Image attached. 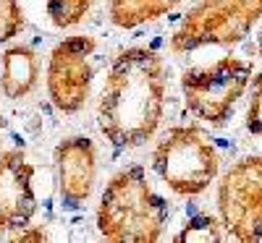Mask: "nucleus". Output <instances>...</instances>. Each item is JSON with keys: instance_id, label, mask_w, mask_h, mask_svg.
<instances>
[{"instance_id": "nucleus-6", "label": "nucleus", "mask_w": 262, "mask_h": 243, "mask_svg": "<svg viewBox=\"0 0 262 243\" xmlns=\"http://www.w3.org/2000/svg\"><path fill=\"white\" fill-rule=\"evenodd\" d=\"M217 214L233 240H262V154H247L223 173Z\"/></svg>"}, {"instance_id": "nucleus-11", "label": "nucleus", "mask_w": 262, "mask_h": 243, "mask_svg": "<svg viewBox=\"0 0 262 243\" xmlns=\"http://www.w3.org/2000/svg\"><path fill=\"white\" fill-rule=\"evenodd\" d=\"M186 0H111V21L121 29H137L176 11Z\"/></svg>"}, {"instance_id": "nucleus-3", "label": "nucleus", "mask_w": 262, "mask_h": 243, "mask_svg": "<svg viewBox=\"0 0 262 243\" xmlns=\"http://www.w3.org/2000/svg\"><path fill=\"white\" fill-rule=\"evenodd\" d=\"M152 167L173 193L196 196L217 178L221 154L205 128L173 126L152 152Z\"/></svg>"}, {"instance_id": "nucleus-15", "label": "nucleus", "mask_w": 262, "mask_h": 243, "mask_svg": "<svg viewBox=\"0 0 262 243\" xmlns=\"http://www.w3.org/2000/svg\"><path fill=\"white\" fill-rule=\"evenodd\" d=\"M247 131L262 136V71L252 74L249 81V105H247Z\"/></svg>"}, {"instance_id": "nucleus-7", "label": "nucleus", "mask_w": 262, "mask_h": 243, "mask_svg": "<svg viewBox=\"0 0 262 243\" xmlns=\"http://www.w3.org/2000/svg\"><path fill=\"white\" fill-rule=\"evenodd\" d=\"M95 47H97L95 37L71 34L60 39L48 58V71H45L48 97L55 105V110H60L66 115L79 113L84 102L90 100L92 79H95V68H92Z\"/></svg>"}, {"instance_id": "nucleus-12", "label": "nucleus", "mask_w": 262, "mask_h": 243, "mask_svg": "<svg viewBox=\"0 0 262 243\" xmlns=\"http://www.w3.org/2000/svg\"><path fill=\"white\" fill-rule=\"evenodd\" d=\"M179 243H210V240H226V228L217 217L212 214H200V217H191L189 223L176 233Z\"/></svg>"}, {"instance_id": "nucleus-14", "label": "nucleus", "mask_w": 262, "mask_h": 243, "mask_svg": "<svg viewBox=\"0 0 262 243\" xmlns=\"http://www.w3.org/2000/svg\"><path fill=\"white\" fill-rule=\"evenodd\" d=\"M24 29V11L18 0H0V47Z\"/></svg>"}, {"instance_id": "nucleus-1", "label": "nucleus", "mask_w": 262, "mask_h": 243, "mask_svg": "<svg viewBox=\"0 0 262 243\" xmlns=\"http://www.w3.org/2000/svg\"><path fill=\"white\" fill-rule=\"evenodd\" d=\"M168 65L149 47H126L111 63L97 102L100 134L118 149L155 136L168 102Z\"/></svg>"}, {"instance_id": "nucleus-18", "label": "nucleus", "mask_w": 262, "mask_h": 243, "mask_svg": "<svg viewBox=\"0 0 262 243\" xmlns=\"http://www.w3.org/2000/svg\"><path fill=\"white\" fill-rule=\"evenodd\" d=\"M0 134H3V118H0Z\"/></svg>"}, {"instance_id": "nucleus-10", "label": "nucleus", "mask_w": 262, "mask_h": 243, "mask_svg": "<svg viewBox=\"0 0 262 243\" xmlns=\"http://www.w3.org/2000/svg\"><path fill=\"white\" fill-rule=\"evenodd\" d=\"M39 81V58L27 45H13L0 55V89L8 100H24Z\"/></svg>"}, {"instance_id": "nucleus-9", "label": "nucleus", "mask_w": 262, "mask_h": 243, "mask_svg": "<svg viewBox=\"0 0 262 243\" xmlns=\"http://www.w3.org/2000/svg\"><path fill=\"white\" fill-rule=\"evenodd\" d=\"M58 193L63 207L79 209L90 202L97 183V149L90 136H69L55 147Z\"/></svg>"}, {"instance_id": "nucleus-5", "label": "nucleus", "mask_w": 262, "mask_h": 243, "mask_svg": "<svg viewBox=\"0 0 262 243\" xmlns=\"http://www.w3.org/2000/svg\"><path fill=\"white\" fill-rule=\"evenodd\" d=\"M252 74V63L238 55H223L210 65L184 71L181 92L189 113L210 126L228 123L238 100L249 89Z\"/></svg>"}, {"instance_id": "nucleus-13", "label": "nucleus", "mask_w": 262, "mask_h": 243, "mask_svg": "<svg viewBox=\"0 0 262 243\" xmlns=\"http://www.w3.org/2000/svg\"><path fill=\"white\" fill-rule=\"evenodd\" d=\"M90 8H92V0H48V16L53 27L58 29L76 27L90 13Z\"/></svg>"}, {"instance_id": "nucleus-8", "label": "nucleus", "mask_w": 262, "mask_h": 243, "mask_svg": "<svg viewBox=\"0 0 262 243\" xmlns=\"http://www.w3.org/2000/svg\"><path fill=\"white\" fill-rule=\"evenodd\" d=\"M32 178L34 165L24 152L8 149L0 154V233H16L32 223L37 212Z\"/></svg>"}, {"instance_id": "nucleus-17", "label": "nucleus", "mask_w": 262, "mask_h": 243, "mask_svg": "<svg viewBox=\"0 0 262 243\" xmlns=\"http://www.w3.org/2000/svg\"><path fill=\"white\" fill-rule=\"evenodd\" d=\"M257 55L262 58V27H259V32H257Z\"/></svg>"}, {"instance_id": "nucleus-4", "label": "nucleus", "mask_w": 262, "mask_h": 243, "mask_svg": "<svg viewBox=\"0 0 262 243\" xmlns=\"http://www.w3.org/2000/svg\"><path fill=\"white\" fill-rule=\"evenodd\" d=\"M262 21V0H200L170 37L173 53L238 45Z\"/></svg>"}, {"instance_id": "nucleus-2", "label": "nucleus", "mask_w": 262, "mask_h": 243, "mask_svg": "<svg viewBox=\"0 0 262 243\" xmlns=\"http://www.w3.org/2000/svg\"><path fill=\"white\" fill-rule=\"evenodd\" d=\"M170 217L168 202L152 188L142 165H128L107 181L97 204V230L116 243H155Z\"/></svg>"}, {"instance_id": "nucleus-16", "label": "nucleus", "mask_w": 262, "mask_h": 243, "mask_svg": "<svg viewBox=\"0 0 262 243\" xmlns=\"http://www.w3.org/2000/svg\"><path fill=\"white\" fill-rule=\"evenodd\" d=\"M11 238L13 240H45L48 233L45 230H32V225H24V228H18Z\"/></svg>"}]
</instances>
